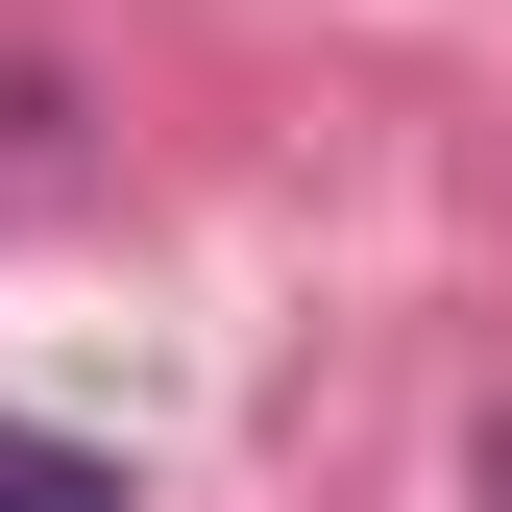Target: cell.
Segmentation results:
<instances>
[{"label": "cell", "mask_w": 512, "mask_h": 512, "mask_svg": "<svg viewBox=\"0 0 512 512\" xmlns=\"http://www.w3.org/2000/svg\"><path fill=\"white\" fill-rule=\"evenodd\" d=\"M0 512H122L98 439H49V415H0Z\"/></svg>", "instance_id": "6da1fadb"}]
</instances>
